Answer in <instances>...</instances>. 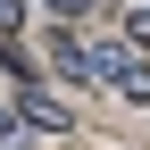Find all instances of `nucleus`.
<instances>
[{
	"mask_svg": "<svg viewBox=\"0 0 150 150\" xmlns=\"http://www.w3.org/2000/svg\"><path fill=\"white\" fill-rule=\"evenodd\" d=\"M17 117H25V125H42V134H67V125H75V108H67V100H50V92H33V83H25V92H17Z\"/></svg>",
	"mask_w": 150,
	"mask_h": 150,
	"instance_id": "nucleus-1",
	"label": "nucleus"
},
{
	"mask_svg": "<svg viewBox=\"0 0 150 150\" xmlns=\"http://www.w3.org/2000/svg\"><path fill=\"white\" fill-rule=\"evenodd\" d=\"M50 67H59L67 83H92V42H75V33L59 25V33H50Z\"/></svg>",
	"mask_w": 150,
	"mask_h": 150,
	"instance_id": "nucleus-2",
	"label": "nucleus"
},
{
	"mask_svg": "<svg viewBox=\"0 0 150 150\" xmlns=\"http://www.w3.org/2000/svg\"><path fill=\"white\" fill-rule=\"evenodd\" d=\"M0 150H25V117L17 108H0Z\"/></svg>",
	"mask_w": 150,
	"mask_h": 150,
	"instance_id": "nucleus-3",
	"label": "nucleus"
},
{
	"mask_svg": "<svg viewBox=\"0 0 150 150\" xmlns=\"http://www.w3.org/2000/svg\"><path fill=\"white\" fill-rule=\"evenodd\" d=\"M125 42H134L142 59H150V8H134V17H125Z\"/></svg>",
	"mask_w": 150,
	"mask_h": 150,
	"instance_id": "nucleus-4",
	"label": "nucleus"
},
{
	"mask_svg": "<svg viewBox=\"0 0 150 150\" xmlns=\"http://www.w3.org/2000/svg\"><path fill=\"white\" fill-rule=\"evenodd\" d=\"M25 25V0H0V33H17Z\"/></svg>",
	"mask_w": 150,
	"mask_h": 150,
	"instance_id": "nucleus-5",
	"label": "nucleus"
},
{
	"mask_svg": "<svg viewBox=\"0 0 150 150\" xmlns=\"http://www.w3.org/2000/svg\"><path fill=\"white\" fill-rule=\"evenodd\" d=\"M50 8H59V17H83V8H92V0H50Z\"/></svg>",
	"mask_w": 150,
	"mask_h": 150,
	"instance_id": "nucleus-6",
	"label": "nucleus"
}]
</instances>
